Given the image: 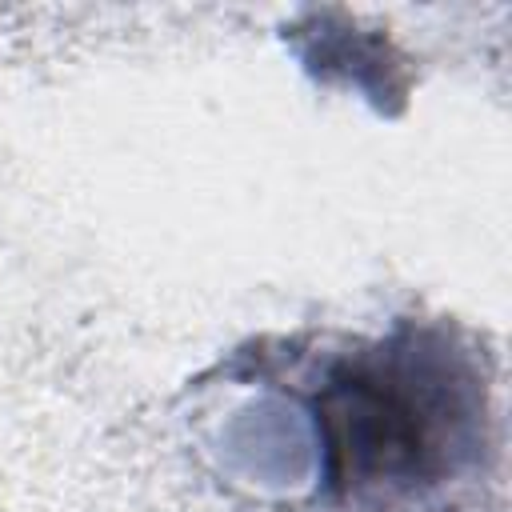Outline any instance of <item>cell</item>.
<instances>
[{
  "instance_id": "obj_1",
  "label": "cell",
  "mask_w": 512,
  "mask_h": 512,
  "mask_svg": "<svg viewBox=\"0 0 512 512\" xmlns=\"http://www.w3.org/2000/svg\"><path fill=\"white\" fill-rule=\"evenodd\" d=\"M320 480L336 500L392 508L480 460L484 376L444 328L400 324L336 356L308 396Z\"/></svg>"
}]
</instances>
